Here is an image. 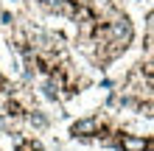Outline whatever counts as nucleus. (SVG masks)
<instances>
[{
  "instance_id": "nucleus-1",
  "label": "nucleus",
  "mask_w": 154,
  "mask_h": 151,
  "mask_svg": "<svg viewBox=\"0 0 154 151\" xmlns=\"http://www.w3.org/2000/svg\"><path fill=\"white\" fill-rule=\"evenodd\" d=\"M118 148H121V151H151L154 148V140L123 134V137H118Z\"/></svg>"
}]
</instances>
